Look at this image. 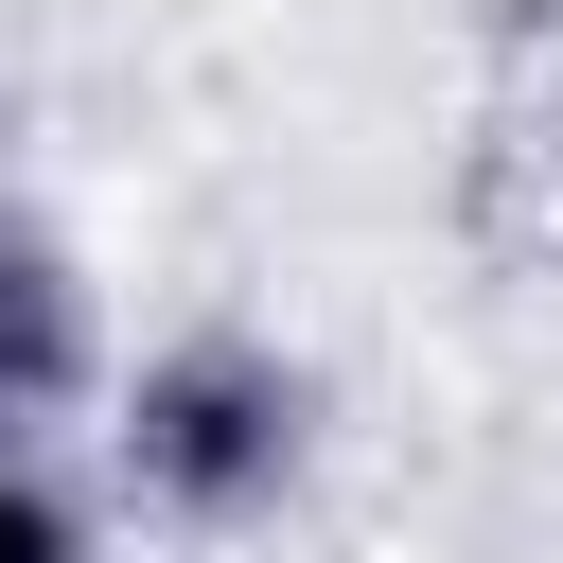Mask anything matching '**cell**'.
Returning a JSON list of instances; mask_svg holds the SVG:
<instances>
[{"label": "cell", "mask_w": 563, "mask_h": 563, "mask_svg": "<svg viewBox=\"0 0 563 563\" xmlns=\"http://www.w3.org/2000/svg\"><path fill=\"white\" fill-rule=\"evenodd\" d=\"M299 457H317L299 352H264V334H176V352L123 369V475H141V510L246 528V510L299 493Z\"/></svg>", "instance_id": "obj_1"}, {"label": "cell", "mask_w": 563, "mask_h": 563, "mask_svg": "<svg viewBox=\"0 0 563 563\" xmlns=\"http://www.w3.org/2000/svg\"><path fill=\"white\" fill-rule=\"evenodd\" d=\"M0 563H106V545H88V510H70L35 457H0Z\"/></svg>", "instance_id": "obj_3"}, {"label": "cell", "mask_w": 563, "mask_h": 563, "mask_svg": "<svg viewBox=\"0 0 563 563\" xmlns=\"http://www.w3.org/2000/svg\"><path fill=\"white\" fill-rule=\"evenodd\" d=\"M70 387H88V282H70V246H53L35 211H0V457H18Z\"/></svg>", "instance_id": "obj_2"}]
</instances>
